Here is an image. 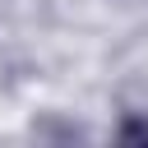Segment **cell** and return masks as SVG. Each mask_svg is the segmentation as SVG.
<instances>
[{
	"instance_id": "cell-1",
	"label": "cell",
	"mask_w": 148,
	"mask_h": 148,
	"mask_svg": "<svg viewBox=\"0 0 148 148\" xmlns=\"http://www.w3.org/2000/svg\"><path fill=\"white\" fill-rule=\"evenodd\" d=\"M120 143H148V116H125L120 130H116Z\"/></svg>"
}]
</instances>
